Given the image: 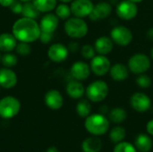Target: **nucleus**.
<instances>
[{"label":"nucleus","mask_w":153,"mask_h":152,"mask_svg":"<svg viewBox=\"0 0 153 152\" xmlns=\"http://www.w3.org/2000/svg\"><path fill=\"white\" fill-rule=\"evenodd\" d=\"M112 13V5L108 2H100L94 4L92 12L89 15V18L93 21L97 22L100 20H103L108 18Z\"/></svg>","instance_id":"4468645a"},{"label":"nucleus","mask_w":153,"mask_h":152,"mask_svg":"<svg viewBox=\"0 0 153 152\" xmlns=\"http://www.w3.org/2000/svg\"><path fill=\"white\" fill-rule=\"evenodd\" d=\"M130 70L127 65L122 63H117L113 65H111L109 74L113 81L115 82H124L126 81L130 74Z\"/></svg>","instance_id":"6ab92c4d"},{"label":"nucleus","mask_w":153,"mask_h":152,"mask_svg":"<svg viewBox=\"0 0 153 152\" xmlns=\"http://www.w3.org/2000/svg\"><path fill=\"white\" fill-rule=\"evenodd\" d=\"M151 58L143 53H137L133 55L127 63V66L131 73L134 74H142L145 73L151 68Z\"/></svg>","instance_id":"423d86ee"},{"label":"nucleus","mask_w":153,"mask_h":152,"mask_svg":"<svg viewBox=\"0 0 153 152\" xmlns=\"http://www.w3.org/2000/svg\"><path fill=\"white\" fill-rule=\"evenodd\" d=\"M71 11L72 14L75 17L85 18L89 17L94 4L91 0H74L71 2Z\"/></svg>","instance_id":"9d476101"},{"label":"nucleus","mask_w":153,"mask_h":152,"mask_svg":"<svg viewBox=\"0 0 153 152\" xmlns=\"http://www.w3.org/2000/svg\"><path fill=\"white\" fill-rule=\"evenodd\" d=\"M58 1H60L61 3H65V4H68V3H71L72 1H74V0H58Z\"/></svg>","instance_id":"79ce46f5"},{"label":"nucleus","mask_w":153,"mask_h":152,"mask_svg":"<svg viewBox=\"0 0 153 152\" xmlns=\"http://www.w3.org/2000/svg\"><path fill=\"white\" fill-rule=\"evenodd\" d=\"M1 63L4 65V67L13 68L16 66V65L18 64V58L14 54L11 52L4 53V55L1 57Z\"/></svg>","instance_id":"c756f323"},{"label":"nucleus","mask_w":153,"mask_h":152,"mask_svg":"<svg viewBox=\"0 0 153 152\" xmlns=\"http://www.w3.org/2000/svg\"><path fill=\"white\" fill-rule=\"evenodd\" d=\"M46 152H59V151H58V149H57L56 147H55V146H50V147H48V148L47 149Z\"/></svg>","instance_id":"a19ab883"},{"label":"nucleus","mask_w":153,"mask_h":152,"mask_svg":"<svg viewBox=\"0 0 153 152\" xmlns=\"http://www.w3.org/2000/svg\"><path fill=\"white\" fill-rule=\"evenodd\" d=\"M84 126L91 134L100 136L109 130V120L103 114H93L85 118Z\"/></svg>","instance_id":"f03ea898"},{"label":"nucleus","mask_w":153,"mask_h":152,"mask_svg":"<svg viewBox=\"0 0 153 152\" xmlns=\"http://www.w3.org/2000/svg\"><path fill=\"white\" fill-rule=\"evenodd\" d=\"M22 6H23V2L20 1V0H15L13 4L9 7L10 10L14 13H22Z\"/></svg>","instance_id":"f704fd0d"},{"label":"nucleus","mask_w":153,"mask_h":152,"mask_svg":"<svg viewBox=\"0 0 153 152\" xmlns=\"http://www.w3.org/2000/svg\"><path fill=\"white\" fill-rule=\"evenodd\" d=\"M53 34L54 33H49V32H44V31H41V34H40V37H39V39L42 43L44 44H48L49 42H51V40L53 39Z\"/></svg>","instance_id":"c9c22d12"},{"label":"nucleus","mask_w":153,"mask_h":152,"mask_svg":"<svg viewBox=\"0 0 153 152\" xmlns=\"http://www.w3.org/2000/svg\"><path fill=\"white\" fill-rule=\"evenodd\" d=\"M108 85L105 81L97 80L91 82L85 89V94L88 99L94 103L103 101L108 95Z\"/></svg>","instance_id":"20e7f679"},{"label":"nucleus","mask_w":153,"mask_h":152,"mask_svg":"<svg viewBox=\"0 0 153 152\" xmlns=\"http://www.w3.org/2000/svg\"><path fill=\"white\" fill-rule=\"evenodd\" d=\"M108 117L109 120L114 124H121L126 121L127 114L126 111L122 108H114L110 110Z\"/></svg>","instance_id":"393cba45"},{"label":"nucleus","mask_w":153,"mask_h":152,"mask_svg":"<svg viewBox=\"0 0 153 152\" xmlns=\"http://www.w3.org/2000/svg\"><path fill=\"white\" fill-rule=\"evenodd\" d=\"M146 130H147V132H148V133H149V134L153 135V119L150 120V121L147 123Z\"/></svg>","instance_id":"58836bf2"},{"label":"nucleus","mask_w":153,"mask_h":152,"mask_svg":"<svg viewBox=\"0 0 153 152\" xmlns=\"http://www.w3.org/2000/svg\"><path fill=\"white\" fill-rule=\"evenodd\" d=\"M33 4L40 13H50L56 7L57 0H32Z\"/></svg>","instance_id":"b1692460"},{"label":"nucleus","mask_w":153,"mask_h":152,"mask_svg":"<svg viewBox=\"0 0 153 152\" xmlns=\"http://www.w3.org/2000/svg\"><path fill=\"white\" fill-rule=\"evenodd\" d=\"M102 142L98 137H89L82 143L83 152H100L102 149Z\"/></svg>","instance_id":"4be33fe9"},{"label":"nucleus","mask_w":153,"mask_h":152,"mask_svg":"<svg viewBox=\"0 0 153 152\" xmlns=\"http://www.w3.org/2000/svg\"><path fill=\"white\" fill-rule=\"evenodd\" d=\"M152 141L147 134L141 133L137 135L135 139V148L137 151L141 152H149L152 150Z\"/></svg>","instance_id":"5701e85b"},{"label":"nucleus","mask_w":153,"mask_h":152,"mask_svg":"<svg viewBox=\"0 0 153 152\" xmlns=\"http://www.w3.org/2000/svg\"><path fill=\"white\" fill-rule=\"evenodd\" d=\"M65 90L67 95L74 99H79L85 94V88L82 82L78 80L70 81L66 85Z\"/></svg>","instance_id":"aec40b11"},{"label":"nucleus","mask_w":153,"mask_h":152,"mask_svg":"<svg viewBox=\"0 0 153 152\" xmlns=\"http://www.w3.org/2000/svg\"><path fill=\"white\" fill-rule=\"evenodd\" d=\"M136 84L142 89H148L152 86V80L148 74L142 73L139 74L138 77L136 78Z\"/></svg>","instance_id":"2f4dec72"},{"label":"nucleus","mask_w":153,"mask_h":152,"mask_svg":"<svg viewBox=\"0 0 153 152\" xmlns=\"http://www.w3.org/2000/svg\"><path fill=\"white\" fill-rule=\"evenodd\" d=\"M130 1H132V2H134L135 4H138V3H142L143 0H130Z\"/></svg>","instance_id":"37998d69"},{"label":"nucleus","mask_w":153,"mask_h":152,"mask_svg":"<svg viewBox=\"0 0 153 152\" xmlns=\"http://www.w3.org/2000/svg\"><path fill=\"white\" fill-rule=\"evenodd\" d=\"M126 131L124 127L122 126H115L114 128L111 129L110 133H109V138L114 143H119L123 142V140L126 138Z\"/></svg>","instance_id":"cd10ccee"},{"label":"nucleus","mask_w":153,"mask_h":152,"mask_svg":"<svg viewBox=\"0 0 153 152\" xmlns=\"http://www.w3.org/2000/svg\"><path fill=\"white\" fill-rule=\"evenodd\" d=\"M64 29L66 35L74 39L84 38L89 31L87 22L82 18L75 16L70 17L65 21Z\"/></svg>","instance_id":"7ed1b4c3"},{"label":"nucleus","mask_w":153,"mask_h":152,"mask_svg":"<svg viewBox=\"0 0 153 152\" xmlns=\"http://www.w3.org/2000/svg\"><path fill=\"white\" fill-rule=\"evenodd\" d=\"M1 57H2V56H1V53H0V62H1Z\"/></svg>","instance_id":"49530a36"},{"label":"nucleus","mask_w":153,"mask_h":152,"mask_svg":"<svg viewBox=\"0 0 153 152\" xmlns=\"http://www.w3.org/2000/svg\"><path fill=\"white\" fill-rule=\"evenodd\" d=\"M18 78L12 68H0V87L10 90L16 86Z\"/></svg>","instance_id":"2eb2a0df"},{"label":"nucleus","mask_w":153,"mask_h":152,"mask_svg":"<svg viewBox=\"0 0 153 152\" xmlns=\"http://www.w3.org/2000/svg\"><path fill=\"white\" fill-rule=\"evenodd\" d=\"M151 57H152V59H153V47L151 50Z\"/></svg>","instance_id":"c03bdc74"},{"label":"nucleus","mask_w":153,"mask_h":152,"mask_svg":"<svg viewBox=\"0 0 153 152\" xmlns=\"http://www.w3.org/2000/svg\"><path fill=\"white\" fill-rule=\"evenodd\" d=\"M131 107L139 113L148 111L152 107V100L150 97L143 92H135L130 99Z\"/></svg>","instance_id":"9b49d317"},{"label":"nucleus","mask_w":153,"mask_h":152,"mask_svg":"<svg viewBox=\"0 0 153 152\" xmlns=\"http://www.w3.org/2000/svg\"><path fill=\"white\" fill-rule=\"evenodd\" d=\"M46 106L52 110H58L64 105V98L57 90H49L44 97Z\"/></svg>","instance_id":"dca6fc26"},{"label":"nucleus","mask_w":153,"mask_h":152,"mask_svg":"<svg viewBox=\"0 0 153 152\" xmlns=\"http://www.w3.org/2000/svg\"><path fill=\"white\" fill-rule=\"evenodd\" d=\"M20 1H22V2H23V3H25V2H30V1H32V0H20Z\"/></svg>","instance_id":"a18cd8bd"},{"label":"nucleus","mask_w":153,"mask_h":152,"mask_svg":"<svg viewBox=\"0 0 153 152\" xmlns=\"http://www.w3.org/2000/svg\"><path fill=\"white\" fill-rule=\"evenodd\" d=\"M0 91H1V87H0Z\"/></svg>","instance_id":"de8ad7c7"},{"label":"nucleus","mask_w":153,"mask_h":152,"mask_svg":"<svg viewBox=\"0 0 153 152\" xmlns=\"http://www.w3.org/2000/svg\"><path fill=\"white\" fill-rule=\"evenodd\" d=\"M81 55L86 60H91L96 56V50L94 46L85 44L81 47Z\"/></svg>","instance_id":"7c9ffc66"},{"label":"nucleus","mask_w":153,"mask_h":152,"mask_svg":"<svg viewBox=\"0 0 153 152\" xmlns=\"http://www.w3.org/2000/svg\"><path fill=\"white\" fill-rule=\"evenodd\" d=\"M91 71L97 76H105L108 74L111 68L110 60L107 57V56L98 55L95 56L90 64Z\"/></svg>","instance_id":"1a4fd4ad"},{"label":"nucleus","mask_w":153,"mask_h":152,"mask_svg":"<svg viewBox=\"0 0 153 152\" xmlns=\"http://www.w3.org/2000/svg\"><path fill=\"white\" fill-rule=\"evenodd\" d=\"M56 14L60 20L66 21L67 19L71 17V14H72L71 7L65 3H61L56 7Z\"/></svg>","instance_id":"c85d7f7f"},{"label":"nucleus","mask_w":153,"mask_h":152,"mask_svg":"<svg viewBox=\"0 0 153 152\" xmlns=\"http://www.w3.org/2000/svg\"><path fill=\"white\" fill-rule=\"evenodd\" d=\"M80 49V46H79V43L78 42H71L68 46V50L69 52H73V53H75L76 51H78Z\"/></svg>","instance_id":"e433bc0d"},{"label":"nucleus","mask_w":153,"mask_h":152,"mask_svg":"<svg viewBox=\"0 0 153 152\" xmlns=\"http://www.w3.org/2000/svg\"><path fill=\"white\" fill-rule=\"evenodd\" d=\"M39 24L41 31L54 33L58 27L59 18L56 16V13H47L45 15L42 16Z\"/></svg>","instance_id":"f3484780"},{"label":"nucleus","mask_w":153,"mask_h":152,"mask_svg":"<svg viewBox=\"0 0 153 152\" xmlns=\"http://www.w3.org/2000/svg\"><path fill=\"white\" fill-rule=\"evenodd\" d=\"M12 33L18 41L32 43L39 39L41 30L36 19L22 16L13 24Z\"/></svg>","instance_id":"f257e3e1"},{"label":"nucleus","mask_w":153,"mask_h":152,"mask_svg":"<svg viewBox=\"0 0 153 152\" xmlns=\"http://www.w3.org/2000/svg\"><path fill=\"white\" fill-rule=\"evenodd\" d=\"M18 40L13 33H1L0 34V52L9 53L15 49Z\"/></svg>","instance_id":"412c9836"},{"label":"nucleus","mask_w":153,"mask_h":152,"mask_svg":"<svg viewBox=\"0 0 153 152\" xmlns=\"http://www.w3.org/2000/svg\"><path fill=\"white\" fill-rule=\"evenodd\" d=\"M15 0H0V5L3 7H10Z\"/></svg>","instance_id":"4c0bfd02"},{"label":"nucleus","mask_w":153,"mask_h":152,"mask_svg":"<svg viewBox=\"0 0 153 152\" xmlns=\"http://www.w3.org/2000/svg\"><path fill=\"white\" fill-rule=\"evenodd\" d=\"M116 12L117 16L124 21L133 20L138 13L137 4L130 0H122L117 4Z\"/></svg>","instance_id":"6e6552de"},{"label":"nucleus","mask_w":153,"mask_h":152,"mask_svg":"<svg viewBox=\"0 0 153 152\" xmlns=\"http://www.w3.org/2000/svg\"><path fill=\"white\" fill-rule=\"evenodd\" d=\"M76 112L80 117L86 118L91 115V106L88 99H81L76 105Z\"/></svg>","instance_id":"bb28decb"},{"label":"nucleus","mask_w":153,"mask_h":152,"mask_svg":"<svg viewBox=\"0 0 153 152\" xmlns=\"http://www.w3.org/2000/svg\"><path fill=\"white\" fill-rule=\"evenodd\" d=\"M110 38L114 44L120 47H127L131 44L134 39L132 30L124 25H118L114 27L110 31Z\"/></svg>","instance_id":"0eeeda50"},{"label":"nucleus","mask_w":153,"mask_h":152,"mask_svg":"<svg viewBox=\"0 0 153 152\" xmlns=\"http://www.w3.org/2000/svg\"><path fill=\"white\" fill-rule=\"evenodd\" d=\"M70 73L74 80H78L82 82L87 80L90 77L91 71L90 65L86 62L77 61L72 65Z\"/></svg>","instance_id":"ddd939ff"},{"label":"nucleus","mask_w":153,"mask_h":152,"mask_svg":"<svg viewBox=\"0 0 153 152\" xmlns=\"http://www.w3.org/2000/svg\"><path fill=\"white\" fill-rule=\"evenodd\" d=\"M21 110L20 100L13 96H5L0 99V117L5 120L15 117Z\"/></svg>","instance_id":"39448f33"},{"label":"nucleus","mask_w":153,"mask_h":152,"mask_svg":"<svg viewBox=\"0 0 153 152\" xmlns=\"http://www.w3.org/2000/svg\"><path fill=\"white\" fill-rule=\"evenodd\" d=\"M146 36H147V38H148L150 40L153 41V27L150 28V29L147 30V32H146Z\"/></svg>","instance_id":"ea45409f"},{"label":"nucleus","mask_w":153,"mask_h":152,"mask_svg":"<svg viewBox=\"0 0 153 152\" xmlns=\"http://www.w3.org/2000/svg\"><path fill=\"white\" fill-rule=\"evenodd\" d=\"M94 47L98 55L107 56L112 52L114 48V42L108 36H100L95 40Z\"/></svg>","instance_id":"a211bd4d"},{"label":"nucleus","mask_w":153,"mask_h":152,"mask_svg":"<svg viewBox=\"0 0 153 152\" xmlns=\"http://www.w3.org/2000/svg\"><path fill=\"white\" fill-rule=\"evenodd\" d=\"M113 152H137V149L127 142H121L117 143Z\"/></svg>","instance_id":"72a5a7b5"},{"label":"nucleus","mask_w":153,"mask_h":152,"mask_svg":"<svg viewBox=\"0 0 153 152\" xmlns=\"http://www.w3.org/2000/svg\"><path fill=\"white\" fill-rule=\"evenodd\" d=\"M39 13H40V12L37 9V7L33 4V2L30 1V2L23 3L22 11V16L31 18V19H36L39 17Z\"/></svg>","instance_id":"a878e982"},{"label":"nucleus","mask_w":153,"mask_h":152,"mask_svg":"<svg viewBox=\"0 0 153 152\" xmlns=\"http://www.w3.org/2000/svg\"><path fill=\"white\" fill-rule=\"evenodd\" d=\"M15 51L18 55H21L22 56H26L31 53V47H30V43L19 41L16 45Z\"/></svg>","instance_id":"473e14b6"},{"label":"nucleus","mask_w":153,"mask_h":152,"mask_svg":"<svg viewBox=\"0 0 153 152\" xmlns=\"http://www.w3.org/2000/svg\"><path fill=\"white\" fill-rule=\"evenodd\" d=\"M68 56V47L62 43L52 44L48 49V57L54 63H62L67 59Z\"/></svg>","instance_id":"f8f14e48"}]
</instances>
